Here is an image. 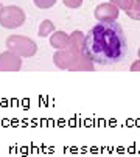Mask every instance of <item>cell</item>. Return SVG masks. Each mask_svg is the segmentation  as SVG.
I'll list each match as a JSON object with an SVG mask.
<instances>
[{
	"label": "cell",
	"instance_id": "obj_1",
	"mask_svg": "<svg viewBox=\"0 0 140 157\" xmlns=\"http://www.w3.org/2000/svg\"><path fill=\"white\" fill-rule=\"evenodd\" d=\"M83 53L87 59L100 65L122 62L128 55V42L123 28L115 20H103L86 34Z\"/></svg>",
	"mask_w": 140,
	"mask_h": 157
}]
</instances>
